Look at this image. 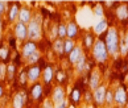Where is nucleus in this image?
<instances>
[{
    "label": "nucleus",
    "instance_id": "aec40b11",
    "mask_svg": "<svg viewBox=\"0 0 128 108\" xmlns=\"http://www.w3.org/2000/svg\"><path fill=\"white\" fill-rule=\"evenodd\" d=\"M75 48V42L70 38H66L64 40V54H70L72 53V50Z\"/></svg>",
    "mask_w": 128,
    "mask_h": 108
},
{
    "label": "nucleus",
    "instance_id": "bb28decb",
    "mask_svg": "<svg viewBox=\"0 0 128 108\" xmlns=\"http://www.w3.org/2000/svg\"><path fill=\"white\" fill-rule=\"evenodd\" d=\"M70 98H72V102L74 103V104H78L79 100H80V91L78 90V88H74Z\"/></svg>",
    "mask_w": 128,
    "mask_h": 108
},
{
    "label": "nucleus",
    "instance_id": "39448f33",
    "mask_svg": "<svg viewBox=\"0 0 128 108\" xmlns=\"http://www.w3.org/2000/svg\"><path fill=\"white\" fill-rule=\"evenodd\" d=\"M13 33H15V37L18 41L26 42V40H28V25L17 21L15 24V26H13Z\"/></svg>",
    "mask_w": 128,
    "mask_h": 108
},
{
    "label": "nucleus",
    "instance_id": "72a5a7b5",
    "mask_svg": "<svg viewBox=\"0 0 128 108\" xmlns=\"http://www.w3.org/2000/svg\"><path fill=\"white\" fill-rule=\"evenodd\" d=\"M8 11V8H7V3L6 1H0V15H4Z\"/></svg>",
    "mask_w": 128,
    "mask_h": 108
},
{
    "label": "nucleus",
    "instance_id": "412c9836",
    "mask_svg": "<svg viewBox=\"0 0 128 108\" xmlns=\"http://www.w3.org/2000/svg\"><path fill=\"white\" fill-rule=\"evenodd\" d=\"M53 50L58 55H62L64 54V40H60V38L54 40L53 41Z\"/></svg>",
    "mask_w": 128,
    "mask_h": 108
},
{
    "label": "nucleus",
    "instance_id": "1a4fd4ad",
    "mask_svg": "<svg viewBox=\"0 0 128 108\" xmlns=\"http://www.w3.org/2000/svg\"><path fill=\"white\" fill-rule=\"evenodd\" d=\"M64 99H65V88L61 86V84H58V86H56L54 90H53L52 100H53V103H56V104H62Z\"/></svg>",
    "mask_w": 128,
    "mask_h": 108
},
{
    "label": "nucleus",
    "instance_id": "6ab92c4d",
    "mask_svg": "<svg viewBox=\"0 0 128 108\" xmlns=\"http://www.w3.org/2000/svg\"><path fill=\"white\" fill-rule=\"evenodd\" d=\"M75 69H77L78 74L86 73V70H87V58H86V55H84V54L80 57V59L77 62V65H75Z\"/></svg>",
    "mask_w": 128,
    "mask_h": 108
},
{
    "label": "nucleus",
    "instance_id": "473e14b6",
    "mask_svg": "<svg viewBox=\"0 0 128 108\" xmlns=\"http://www.w3.org/2000/svg\"><path fill=\"white\" fill-rule=\"evenodd\" d=\"M54 78L57 79V82H58V83H64V81H65V73L64 71L56 73V77Z\"/></svg>",
    "mask_w": 128,
    "mask_h": 108
},
{
    "label": "nucleus",
    "instance_id": "20e7f679",
    "mask_svg": "<svg viewBox=\"0 0 128 108\" xmlns=\"http://www.w3.org/2000/svg\"><path fill=\"white\" fill-rule=\"evenodd\" d=\"M42 75V70L38 65H32V66L26 70V77H28V82L34 84L38 82V79Z\"/></svg>",
    "mask_w": 128,
    "mask_h": 108
},
{
    "label": "nucleus",
    "instance_id": "f257e3e1",
    "mask_svg": "<svg viewBox=\"0 0 128 108\" xmlns=\"http://www.w3.org/2000/svg\"><path fill=\"white\" fill-rule=\"evenodd\" d=\"M104 44H106L107 51L110 55H119L120 51V37H119V32L116 28H110L106 32V38H104Z\"/></svg>",
    "mask_w": 128,
    "mask_h": 108
},
{
    "label": "nucleus",
    "instance_id": "b1692460",
    "mask_svg": "<svg viewBox=\"0 0 128 108\" xmlns=\"http://www.w3.org/2000/svg\"><path fill=\"white\" fill-rule=\"evenodd\" d=\"M15 74H16V66H15V63L7 65V79H8V81H12V79L15 78Z\"/></svg>",
    "mask_w": 128,
    "mask_h": 108
},
{
    "label": "nucleus",
    "instance_id": "dca6fc26",
    "mask_svg": "<svg viewBox=\"0 0 128 108\" xmlns=\"http://www.w3.org/2000/svg\"><path fill=\"white\" fill-rule=\"evenodd\" d=\"M12 107L13 108H24L25 107V96H24V94H21V92L15 94L13 100H12Z\"/></svg>",
    "mask_w": 128,
    "mask_h": 108
},
{
    "label": "nucleus",
    "instance_id": "393cba45",
    "mask_svg": "<svg viewBox=\"0 0 128 108\" xmlns=\"http://www.w3.org/2000/svg\"><path fill=\"white\" fill-rule=\"evenodd\" d=\"M65 37H68V25L66 24H60L58 25V38L65 40Z\"/></svg>",
    "mask_w": 128,
    "mask_h": 108
},
{
    "label": "nucleus",
    "instance_id": "2eb2a0df",
    "mask_svg": "<svg viewBox=\"0 0 128 108\" xmlns=\"http://www.w3.org/2000/svg\"><path fill=\"white\" fill-rule=\"evenodd\" d=\"M99 86H100V75H99L98 70H94L90 74V88L95 91Z\"/></svg>",
    "mask_w": 128,
    "mask_h": 108
},
{
    "label": "nucleus",
    "instance_id": "ddd939ff",
    "mask_svg": "<svg viewBox=\"0 0 128 108\" xmlns=\"http://www.w3.org/2000/svg\"><path fill=\"white\" fill-rule=\"evenodd\" d=\"M42 81H44V84H50L52 81L56 77V73H54V70L52 66H46L44 67V70H42Z\"/></svg>",
    "mask_w": 128,
    "mask_h": 108
},
{
    "label": "nucleus",
    "instance_id": "c756f323",
    "mask_svg": "<svg viewBox=\"0 0 128 108\" xmlns=\"http://www.w3.org/2000/svg\"><path fill=\"white\" fill-rule=\"evenodd\" d=\"M94 13L98 16V17H103L104 15V11H103V7H102V4H96V7L94 8Z\"/></svg>",
    "mask_w": 128,
    "mask_h": 108
},
{
    "label": "nucleus",
    "instance_id": "e433bc0d",
    "mask_svg": "<svg viewBox=\"0 0 128 108\" xmlns=\"http://www.w3.org/2000/svg\"><path fill=\"white\" fill-rule=\"evenodd\" d=\"M4 95V87L2 86V84H0V98H2Z\"/></svg>",
    "mask_w": 128,
    "mask_h": 108
},
{
    "label": "nucleus",
    "instance_id": "7ed1b4c3",
    "mask_svg": "<svg viewBox=\"0 0 128 108\" xmlns=\"http://www.w3.org/2000/svg\"><path fill=\"white\" fill-rule=\"evenodd\" d=\"M41 37V20L40 18H32V21L28 24V40L37 41Z\"/></svg>",
    "mask_w": 128,
    "mask_h": 108
},
{
    "label": "nucleus",
    "instance_id": "58836bf2",
    "mask_svg": "<svg viewBox=\"0 0 128 108\" xmlns=\"http://www.w3.org/2000/svg\"><path fill=\"white\" fill-rule=\"evenodd\" d=\"M127 108H128V104H127Z\"/></svg>",
    "mask_w": 128,
    "mask_h": 108
},
{
    "label": "nucleus",
    "instance_id": "4c0bfd02",
    "mask_svg": "<svg viewBox=\"0 0 128 108\" xmlns=\"http://www.w3.org/2000/svg\"><path fill=\"white\" fill-rule=\"evenodd\" d=\"M57 108H66V107H65V104H64V103H62V104H60V106L57 107Z\"/></svg>",
    "mask_w": 128,
    "mask_h": 108
},
{
    "label": "nucleus",
    "instance_id": "2f4dec72",
    "mask_svg": "<svg viewBox=\"0 0 128 108\" xmlns=\"http://www.w3.org/2000/svg\"><path fill=\"white\" fill-rule=\"evenodd\" d=\"M8 55H9V51L7 48H0V58H2V61H6Z\"/></svg>",
    "mask_w": 128,
    "mask_h": 108
},
{
    "label": "nucleus",
    "instance_id": "cd10ccee",
    "mask_svg": "<svg viewBox=\"0 0 128 108\" xmlns=\"http://www.w3.org/2000/svg\"><path fill=\"white\" fill-rule=\"evenodd\" d=\"M7 78V65L0 62V81H4Z\"/></svg>",
    "mask_w": 128,
    "mask_h": 108
},
{
    "label": "nucleus",
    "instance_id": "5701e85b",
    "mask_svg": "<svg viewBox=\"0 0 128 108\" xmlns=\"http://www.w3.org/2000/svg\"><path fill=\"white\" fill-rule=\"evenodd\" d=\"M94 42H95V40H94V36L91 33H87L86 36L83 37V45H84V48H86V49H90V48L92 49Z\"/></svg>",
    "mask_w": 128,
    "mask_h": 108
},
{
    "label": "nucleus",
    "instance_id": "f3484780",
    "mask_svg": "<svg viewBox=\"0 0 128 108\" xmlns=\"http://www.w3.org/2000/svg\"><path fill=\"white\" fill-rule=\"evenodd\" d=\"M66 25H68V38L74 40L75 37L78 36V33H79V28L77 25V22H75V21H70L69 24H66Z\"/></svg>",
    "mask_w": 128,
    "mask_h": 108
},
{
    "label": "nucleus",
    "instance_id": "c85d7f7f",
    "mask_svg": "<svg viewBox=\"0 0 128 108\" xmlns=\"http://www.w3.org/2000/svg\"><path fill=\"white\" fill-rule=\"evenodd\" d=\"M38 59H40V53H38V51H36L34 54H32L30 57L26 59V62H28V63H32V65H33V63L38 62Z\"/></svg>",
    "mask_w": 128,
    "mask_h": 108
},
{
    "label": "nucleus",
    "instance_id": "423d86ee",
    "mask_svg": "<svg viewBox=\"0 0 128 108\" xmlns=\"http://www.w3.org/2000/svg\"><path fill=\"white\" fill-rule=\"evenodd\" d=\"M106 95H107V88L106 86H99L92 94V100L98 106H103L106 102Z\"/></svg>",
    "mask_w": 128,
    "mask_h": 108
},
{
    "label": "nucleus",
    "instance_id": "a878e982",
    "mask_svg": "<svg viewBox=\"0 0 128 108\" xmlns=\"http://www.w3.org/2000/svg\"><path fill=\"white\" fill-rule=\"evenodd\" d=\"M120 51L123 55L128 53V36H126L123 40H120Z\"/></svg>",
    "mask_w": 128,
    "mask_h": 108
},
{
    "label": "nucleus",
    "instance_id": "7c9ffc66",
    "mask_svg": "<svg viewBox=\"0 0 128 108\" xmlns=\"http://www.w3.org/2000/svg\"><path fill=\"white\" fill-rule=\"evenodd\" d=\"M28 82V77H26V71H21L18 74V83L20 84H26Z\"/></svg>",
    "mask_w": 128,
    "mask_h": 108
},
{
    "label": "nucleus",
    "instance_id": "f8f14e48",
    "mask_svg": "<svg viewBox=\"0 0 128 108\" xmlns=\"http://www.w3.org/2000/svg\"><path fill=\"white\" fill-rule=\"evenodd\" d=\"M42 94H44V87H42V83H34V84H32V87H30V90H29V95L33 100H38L41 99V96H42Z\"/></svg>",
    "mask_w": 128,
    "mask_h": 108
},
{
    "label": "nucleus",
    "instance_id": "4468645a",
    "mask_svg": "<svg viewBox=\"0 0 128 108\" xmlns=\"http://www.w3.org/2000/svg\"><path fill=\"white\" fill-rule=\"evenodd\" d=\"M83 55V51H82V48L78 45H75V48L72 50V53L69 54V62L72 65H77V62L80 59V57Z\"/></svg>",
    "mask_w": 128,
    "mask_h": 108
},
{
    "label": "nucleus",
    "instance_id": "4be33fe9",
    "mask_svg": "<svg viewBox=\"0 0 128 108\" xmlns=\"http://www.w3.org/2000/svg\"><path fill=\"white\" fill-rule=\"evenodd\" d=\"M116 16H118V18H120V20H126V18L128 17V9L126 8L124 4H122L120 7H119V4H118Z\"/></svg>",
    "mask_w": 128,
    "mask_h": 108
},
{
    "label": "nucleus",
    "instance_id": "f704fd0d",
    "mask_svg": "<svg viewBox=\"0 0 128 108\" xmlns=\"http://www.w3.org/2000/svg\"><path fill=\"white\" fill-rule=\"evenodd\" d=\"M106 102L107 103H112L114 102V94L111 91H107V95H106Z\"/></svg>",
    "mask_w": 128,
    "mask_h": 108
},
{
    "label": "nucleus",
    "instance_id": "f03ea898",
    "mask_svg": "<svg viewBox=\"0 0 128 108\" xmlns=\"http://www.w3.org/2000/svg\"><path fill=\"white\" fill-rule=\"evenodd\" d=\"M91 53H92V58L99 63L107 62V59L110 58V54H108L107 48H106V44H104V41H102V40H96L94 42Z\"/></svg>",
    "mask_w": 128,
    "mask_h": 108
},
{
    "label": "nucleus",
    "instance_id": "c9c22d12",
    "mask_svg": "<svg viewBox=\"0 0 128 108\" xmlns=\"http://www.w3.org/2000/svg\"><path fill=\"white\" fill-rule=\"evenodd\" d=\"M3 38V22H0V41Z\"/></svg>",
    "mask_w": 128,
    "mask_h": 108
},
{
    "label": "nucleus",
    "instance_id": "a211bd4d",
    "mask_svg": "<svg viewBox=\"0 0 128 108\" xmlns=\"http://www.w3.org/2000/svg\"><path fill=\"white\" fill-rule=\"evenodd\" d=\"M107 30H108V21L107 20H100L94 25V32H95L96 34H102Z\"/></svg>",
    "mask_w": 128,
    "mask_h": 108
},
{
    "label": "nucleus",
    "instance_id": "6e6552de",
    "mask_svg": "<svg viewBox=\"0 0 128 108\" xmlns=\"http://www.w3.org/2000/svg\"><path fill=\"white\" fill-rule=\"evenodd\" d=\"M127 100H128V96H127L126 90L123 87H118L115 92H114V102L118 106H124L127 104Z\"/></svg>",
    "mask_w": 128,
    "mask_h": 108
},
{
    "label": "nucleus",
    "instance_id": "0eeeda50",
    "mask_svg": "<svg viewBox=\"0 0 128 108\" xmlns=\"http://www.w3.org/2000/svg\"><path fill=\"white\" fill-rule=\"evenodd\" d=\"M36 51H38V50H37L36 42H33V41H26V42H24V45H22L21 55H22V58L28 59L32 54H34Z\"/></svg>",
    "mask_w": 128,
    "mask_h": 108
},
{
    "label": "nucleus",
    "instance_id": "9b49d317",
    "mask_svg": "<svg viewBox=\"0 0 128 108\" xmlns=\"http://www.w3.org/2000/svg\"><path fill=\"white\" fill-rule=\"evenodd\" d=\"M20 5L18 3H12L11 7L8 8L7 15H8V21L9 22H17V17H18V12H20Z\"/></svg>",
    "mask_w": 128,
    "mask_h": 108
},
{
    "label": "nucleus",
    "instance_id": "9d476101",
    "mask_svg": "<svg viewBox=\"0 0 128 108\" xmlns=\"http://www.w3.org/2000/svg\"><path fill=\"white\" fill-rule=\"evenodd\" d=\"M18 22H22V24L28 25L32 21V11L26 7H21L20 12H18V17H17Z\"/></svg>",
    "mask_w": 128,
    "mask_h": 108
}]
</instances>
